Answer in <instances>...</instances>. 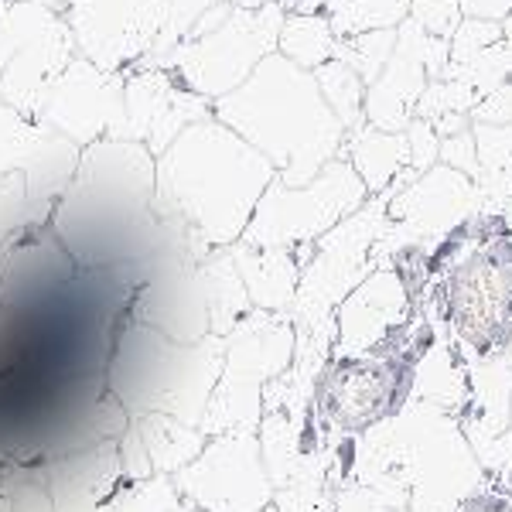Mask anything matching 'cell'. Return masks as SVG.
I'll list each match as a JSON object with an SVG mask.
<instances>
[{
	"mask_svg": "<svg viewBox=\"0 0 512 512\" xmlns=\"http://www.w3.org/2000/svg\"><path fill=\"white\" fill-rule=\"evenodd\" d=\"M274 164L216 117L192 123L158 158L154 212L178 222L198 260L243 239Z\"/></svg>",
	"mask_w": 512,
	"mask_h": 512,
	"instance_id": "cell-1",
	"label": "cell"
},
{
	"mask_svg": "<svg viewBox=\"0 0 512 512\" xmlns=\"http://www.w3.org/2000/svg\"><path fill=\"white\" fill-rule=\"evenodd\" d=\"M212 117L256 147L291 188L315 181L342 158L349 137L321 96L315 72L297 69L280 52L267 55L239 89L216 99Z\"/></svg>",
	"mask_w": 512,
	"mask_h": 512,
	"instance_id": "cell-2",
	"label": "cell"
},
{
	"mask_svg": "<svg viewBox=\"0 0 512 512\" xmlns=\"http://www.w3.org/2000/svg\"><path fill=\"white\" fill-rule=\"evenodd\" d=\"M431 301L465 362L512 349V236L502 216H475L434 246Z\"/></svg>",
	"mask_w": 512,
	"mask_h": 512,
	"instance_id": "cell-3",
	"label": "cell"
},
{
	"mask_svg": "<svg viewBox=\"0 0 512 512\" xmlns=\"http://www.w3.org/2000/svg\"><path fill=\"white\" fill-rule=\"evenodd\" d=\"M222 352L226 338L219 335H209L198 345H181L127 318L113 335L106 390L117 396L130 420L164 414L188 427H202L222 376Z\"/></svg>",
	"mask_w": 512,
	"mask_h": 512,
	"instance_id": "cell-4",
	"label": "cell"
},
{
	"mask_svg": "<svg viewBox=\"0 0 512 512\" xmlns=\"http://www.w3.org/2000/svg\"><path fill=\"white\" fill-rule=\"evenodd\" d=\"M284 18V4L239 11L222 0L188 31V38L161 62V69H168L185 89L216 103L243 86L256 65L277 52Z\"/></svg>",
	"mask_w": 512,
	"mask_h": 512,
	"instance_id": "cell-5",
	"label": "cell"
},
{
	"mask_svg": "<svg viewBox=\"0 0 512 512\" xmlns=\"http://www.w3.org/2000/svg\"><path fill=\"white\" fill-rule=\"evenodd\" d=\"M297 349V328L280 311H250L226 335L222 376L202 417L205 437L256 431L263 420V393L287 373Z\"/></svg>",
	"mask_w": 512,
	"mask_h": 512,
	"instance_id": "cell-6",
	"label": "cell"
},
{
	"mask_svg": "<svg viewBox=\"0 0 512 512\" xmlns=\"http://www.w3.org/2000/svg\"><path fill=\"white\" fill-rule=\"evenodd\" d=\"M390 195H373L359 212L342 219L332 233L315 243V253L304 263L297 297L291 304V321L297 332L335 325L338 304L349 297L376 267H383V243L390 229Z\"/></svg>",
	"mask_w": 512,
	"mask_h": 512,
	"instance_id": "cell-7",
	"label": "cell"
},
{
	"mask_svg": "<svg viewBox=\"0 0 512 512\" xmlns=\"http://www.w3.org/2000/svg\"><path fill=\"white\" fill-rule=\"evenodd\" d=\"M417 359L396 352H366L332 359L318 379L311 417L321 431L362 437L396 420L414 396Z\"/></svg>",
	"mask_w": 512,
	"mask_h": 512,
	"instance_id": "cell-8",
	"label": "cell"
},
{
	"mask_svg": "<svg viewBox=\"0 0 512 512\" xmlns=\"http://www.w3.org/2000/svg\"><path fill=\"white\" fill-rule=\"evenodd\" d=\"M369 188L355 175L345 158L328 164L308 185H284L280 178L270 181L256 205L250 226L239 243L253 250H301L315 246L321 236L332 233L342 219L359 212L369 202Z\"/></svg>",
	"mask_w": 512,
	"mask_h": 512,
	"instance_id": "cell-9",
	"label": "cell"
},
{
	"mask_svg": "<svg viewBox=\"0 0 512 512\" xmlns=\"http://www.w3.org/2000/svg\"><path fill=\"white\" fill-rule=\"evenodd\" d=\"M76 55L65 14L38 0H0V99L11 110L35 120Z\"/></svg>",
	"mask_w": 512,
	"mask_h": 512,
	"instance_id": "cell-10",
	"label": "cell"
},
{
	"mask_svg": "<svg viewBox=\"0 0 512 512\" xmlns=\"http://www.w3.org/2000/svg\"><path fill=\"white\" fill-rule=\"evenodd\" d=\"M171 482L198 512H267L277 495L256 431L209 437L205 451Z\"/></svg>",
	"mask_w": 512,
	"mask_h": 512,
	"instance_id": "cell-11",
	"label": "cell"
},
{
	"mask_svg": "<svg viewBox=\"0 0 512 512\" xmlns=\"http://www.w3.org/2000/svg\"><path fill=\"white\" fill-rule=\"evenodd\" d=\"M164 0H72L65 21L79 59L106 72H130L154 52Z\"/></svg>",
	"mask_w": 512,
	"mask_h": 512,
	"instance_id": "cell-12",
	"label": "cell"
},
{
	"mask_svg": "<svg viewBox=\"0 0 512 512\" xmlns=\"http://www.w3.org/2000/svg\"><path fill=\"white\" fill-rule=\"evenodd\" d=\"M38 127L52 130L76 147L96 140L123 137V72L96 69L86 59H72L62 79L52 86L35 117Z\"/></svg>",
	"mask_w": 512,
	"mask_h": 512,
	"instance_id": "cell-13",
	"label": "cell"
},
{
	"mask_svg": "<svg viewBox=\"0 0 512 512\" xmlns=\"http://www.w3.org/2000/svg\"><path fill=\"white\" fill-rule=\"evenodd\" d=\"M212 117V103L185 89L161 65H134L123 72V137L161 158L192 123Z\"/></svg>",
	"mask_w": 512,
	"mask_h": 512,
	"instance_id": "cell-14",
	"label": "cell"
},
{
	"mask_svg": "<svg viewBox=\"0 0 512 512\" xmlns=\"http://www.w3.org/2000/svg\"><path fill=\"white\" fill-rule=\"evenodd\" d=\"M79 263L59 243L52 226L21 229L0 246V308L35 315L69 294Z\"/></svg>",
	"mask_w": 512,
	"mask_h": 512,
	"instance_id": "cell-15",
	"label": "cell"
},
{
	"mask_svg": "<svg viewBox=\"0 0 512 512\" xmlns=\"http://www.w3.org/2000/svg\"><path fill=\"white\" fill-rule=\"evenodd\" d=\"M420 311L410 297L400 270L383 263L362 280L335 311V349L332 359L345 355H366L386 345Z\"/></svg>",
	"mask_w": 512,
	"mask_h": 512,
	"instance_id": "cell-16",
	"label": "cell"
},
{
	"mask_svg": "<svg viewBox=\"0 0 512 512\" xmlns=\"http://www.w3.org/2000/svg\"><path fill=\"white\" fill-rule=\"evenodd\" d=\"M130 321L154 332L168 335L171 342L198 345L212 335L209 301H205L202 274H198V260L185 256L147 280L134 294L130 304Z\"/></svg>",
	"mask_w": 512,
	"mask_h": 512,
	"instance_id": "cell-17",
	"label": "cell"
},
{
	"mask_svg": "<svg viewBox=\"0 0 512 512\" xmlns=\"http://www.w3.org/2000/svg\"><path fill=\"white\" fill-rule=\"evenodd\" d=\"M45 485L55 512H117L130 485L123 478L117 441L89 444L76 454L45 461Z\"/></svg>",
	"mask_w": 512,
	"mask_h": 512,
	"instance_id": "cell-18",
	"label": "cell"
},
{
	"mask_svg": "<svg viewBox=\"0 0 512 512\" xmlns=\"http://www.w3.org/2000/svg\"><path fill=\"white\" fill-rule=\"evenodd\" d=\"M236 270L246 284L253 311H280L291 315V304L301 284V260L294 250H253V246H229Z\"/></svg>",
	"mask_w": 512,
	"mask_h": 512,
	"instance_id": "cell-19",
	"label": "cell"
},
{
	"mask_svg": "<svg viewBox=\"0 0 512 512\" xmlns=\"http://www.w3.org/2000/svg\"><path fill=\"white\" fill-rule=\"evenodd\" d=\"M342 158L355 168V175L362 178L369 195L390 192L410 168L407 130H403V134H390V130H376V127H369V123H362L359 130H352V134L345 137Z\"/></svg>",
	"mask_w": 512,
	"mask_h": 512,
	"instance_id": "cell-20",
	"label": "cell"
},
{
	"mask_svg": "<svg viewBox=\"0 0 512 512\" xmlns=\"http://www.w3.org/2000/svg\"><path fill=\"white\" fill-rule=\"evenodd\" d=\"M134 434L140 437L147 451V461H151L154 475L164 478H175L181 468H188L198 454L205 451L209 437H205L202 427H188L181 424L175 417H164V414H147L130 420Z\"/></svg>",
	"mask_w": 512,
	"mask_h": 512,
	"instance_id": "cell-21",
	"label": "cell"
},
{
	"mask_svg": "<svg viewBox=\"0 0 512 512\" xmlns=\"http://www.w3.org/2000/svg\"><path fill=\"white\" fill-rule=\"evenodd\" d=\"M198 274H202L205 301H209V318H212V335L226 338L233 328L253 311L246 284L236 270V260L229 250H216L198 263Z\"/></svg>",
	"mask_w": 512,
	"mask_h": 512,
	"instance_id": "cell-22",
	"label": "cell"
},
{
	"mask_svg": "<svg viewBox=\"0 0 512 512\" xmlns=\"http://www.w3.org/2000/svg\"><path fill=\"white\" fill-rule=\"evenodd\" d=\"M277 52L304 72H315L325 62H332L338 52V35L332 21H328V14L287 11L284 28H280L277 38Z\"/></svg>",
	"mask_w": 512,
	"mask_h": 512,
	"instance_id": "cell-23",
	"label": "cell"
},
{
	"mask_svg": "<svg viewBox=\"0 0 512 512\" xmlns=\"http://www.w3.org/2000/svg\"><path fill=\"white\" fill-rule=\"evenodd\" d=\"M48 137H52V130L21 117L18 110H11L0 99V181L24 178V171L31 168V161L38 158Z\"/></svg>",
	"mask_w": 512,
	"mask_h": 512,
	"instance_id": "cell-24",
	"label": "cell"
},
{
	"mask_svg": "<svg viewBox=\"0 0 512 512\" xmlns=\"http://www.w3.org/2000/svg\"><path fill=\"white\" fill-rule=\"evenodd\" d=\"M325 14L342 41L366 35V31L400 28L410 14V0H335Z\"/></svg>",
	"mask_w": 512,
	"mask_h": 512,
	"instance_id": "cell-25",
	"label": "cell"
},
{
	"mask_svg": "<svg viewBox=\"0 0 512 512\" xmlns=\"http://www.w3.org/2000/svg\"><path fill=\"white\" fill-rule=\"evenodd\" d=\"M315 82L321 96H325V103L332 106V113L342 120V127L349 134L366 123V82L355 76V69H349L342 59H332L321 69H315Z\"/></svg>",
	"mask_w": 512,
	"mask_h": 512,
	"instance_id": "cell-26",
	"label": "cell"
},
{
	"mask_svg": "<svg viewBox=\"0 0 512 512\" xmlns=\"http://www.w3.org/2000/svg\"><path fill=\"white\" fill-rule=\"evenodd\" d=\"M396 38H400V28H386V31H366V35H355V38H342L338 41V52L335 59H342L349 69H355V76L362 82H373L379 72L386 69L390 62Z\"/></svg>",
	"mask_w": 512,
	"mask_h": 512,
	"instance_id": "cell-27",
	"label": "cell"
},
{
	"mask_svg": "<svg viewBox=\"0 0 512 512\" xmlns=\"http://www.w3.org/2000/svg\"><path fill=\"white\" fill-rule=\"evenodd\" d=\"M216 4H222V0H164L161 35L154 41V52L147 55L144 65H161Z\"/></svg>",
	"mask_w": 512,
	"mask_h": 512,
	"instance_id": "cell-28",
	"label": "cell"
},
{
	"mask_svg": "<svg viewBox=\"0 0 512 512\" xmlns=\"http://www.w3.org/2000/svg\"><path fill=\"white\" fill-rule=\"evenodd\" d=\"M4 482L0 495L11 502L14 512H55V502L45 485V468L41 465H0Z\"/></svg>",
	"mask_w": 512,
	"mask_h": 512,
	"instance_id": "cell-29",
	"label": "cell"
},
{
	"mask_svg": "<svg viewBox=\"0 0 512 512\" xmlns=\"http://www.w3.org/2000/svg\"><path fill=\"white\" fill-rule=\"evenodd\" d=\"M117 512H198L181 499V492L175 489L171 478H147L140 485H130L127 499L120 502Z\"/></svg>",
	"mask_w": 512,
	"mask_h": 512,
	"instance_id": "cell-30",
	"label": "cell"
},
{
	"mask_svg": "<svg viewBox=\"0 0 512 512\" xmlns=\"http://www.w3.org/2000/svg\"><path fill=\"white\" fill-rule=\"evenodd\" d=\"M407 21L424 35L451 41L461 24V4L458 0H410Z\"/></svg>",
	"mask_w": 512,
	"mask_h": 512,
	"instance_id": "cell-31",
	"label": "cell"
},
{
	"mask_svg": "<svg viewBox=\"0 0 512 512\" xmlns=\"http://www.w3.org/2000/svg\"><path fill=\"white\" fill-rule=\"evenodd\" d=\"M495 41H502V24L495 21H475L461 18L458 31L451 35V62L448 65H465L475 55H482L485 48H492Z\"/></svg>",
	"mask_w": 512,
	"mask_h": 512,
	"instance_id": "cell-32",
	"label": "cell"
},
{
	"mask_svg": "<svg viewBox=\"0 0 512 512\" xmlns=\"http://www.w3.org/2000/svg\"><path fill=\"white\" fill-rule=\"evenodd\" d=\"M28 229V198H24V178L0 181V246L14 233Z\"/></svg>",
	"mask_w": 512,
	"mask_h": 512,
	"instance_id": "cell-33",
	"label": "cell"
},
{
	"mask_svg": "<svg viewBox=\"0 0 512 512\" xmlns=\"http://www.w3.org/2000/svg\"><path fill=\"white\" fill-rule=\"evenodd\" d=\"M454 512H512V492L502 485H485V489L468 495Z\"/></svg>",
	"mask_w": 512,
	"mask_h": 512,
	"instance_id": "cell-34",
	"label": "cell"
},
{
	"mask_svg": "<svg viewBox=\"0 0 512 512\" xmlns=\"http://www.w3.org/2000/svg\"><path fill=\"white\" fill-rule=\"evenodd\" d=\"M458 4H461V18H475V21L502 24L512 14V0H458Z\"/></svg>",
	"mask_w": 512,
	"mask_h": 512,
	"instance_id": "cell-35",
	"label": "cell"
},
{
	"mask_svg": "<svg viewBox=\"0 0 512 512\" xmlns=\"http://www.w3.org/2000/svg\"><path fill=\"white\" fill-rule=\"evenodd\" d=\"M226 4L239 7V11H260V7H270V4H284V0H226Z\"/></svg>",
	"mask_w": 512,
	"mask_h": 512,
	"instance_id": "cell-36",
	"label": "cell"
},
{
	"mask_svg": "<svg viewBox=\"0 0 512 512\" xmlns=\"http://www.w3.org/2000/svg\"><path fill=\"white\" fill-rule=\"evenodd\" d=\"M38 4H45L48 11H55V14H65V11H69L72 0H38Z\"/></svg>",
	"mask_w": 512,
	"mask_h": 512,
	"instance_id": "cell-37",
	"label": "cell"
},
{
	"mask_svg": "<svg viewBox=\"0 0 512 512\" xmlns=\"http://www.w3.org/2000/svg\"><path fill=\"white\" fill-rule=\"evenodd\" d=\"M502 38H509V41H512V14H509L506 21H502Z\"/></svg>",
	"mask_w": 512,
	"mask_h": 512,
	"instance_id": "cell-38",
	"label": "cell"
},
{
	"mask_svg": "<svg viewBox=\"0 0 512 512\" xmlns=\"http://www.w3.org/2000/svg\"><path fill=\"white\" fill-rule=\"evenodd\" d=\"M502 222H506V229H509V236H512V202H509V209H506V216H502Z\"/></svg>",
	"mask_w": 512,
	"mask_h": 512,
	"instance_id": "cell-39",
	"label": "cell"
}]
</instances>
